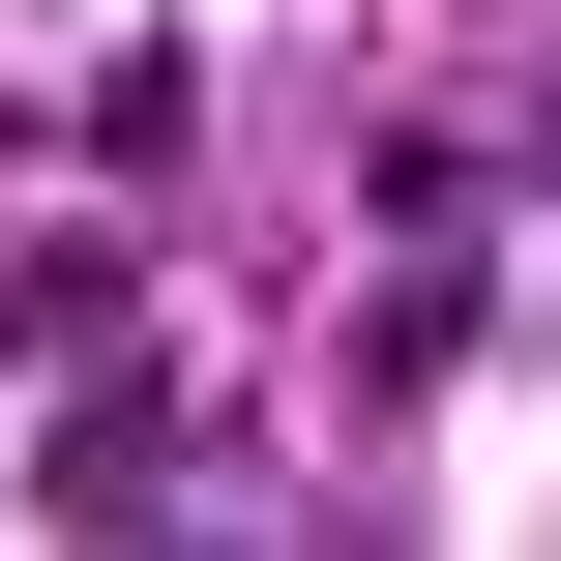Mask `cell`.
Instances as JSON below:
<instances>
[{
    "label": "cell",
    "mask_w": 561,
    "mask_h": 561,
    "mask_svg": "<svg viewBox=\"0 0 561 561\" xmlns=\"http://www.w3.org/2000/svg\"><path fill=\"white\" fill-rule=\"evenodd\" d=\"M533 178H561V89H533Z\"/></svg>",
    "instance_id": "obj_3"
},
{
    "label": "cell",
    "mask_w": 561,
    "mask_h": 561,
    "mask_svg": "<svg viewBox=\"0 0 561 561\" xmlns=\"http://www.w3.org/2000/svg\"><path fill=\"white\" fill-rule=\"evenodd\" d=\"M178 444H207V385H178V355L118 325V355H59V444H30V503H59V533H118V503H148Z\"/></svg>",
    "instance_id": "obj_1"
},
{
    "label": "cell",
    "mask_w": 561,
    "mask_h": 561,
    "mask_svg": "<svg viewBox=\"0 0 561 561\" xmlns=\"http://www.w3.org/2000/svg\"><path fill=\"white\" fill-rule=\"evenodd\" d=\"M118 325H148V237H30L0 266V355H118Z\"/></svg>",
    "instance_id": "obj_2"
}]
</instances>
